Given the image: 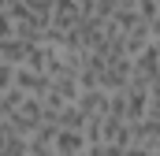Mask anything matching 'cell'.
Listing matches in <instances>:
<instances>
[{
	"label": "cell",
	"mask_w": 160,
	"mask_h": 156,
	"mask_svg": "<svg viewBox=\"0 0 160 156\" xmlns=\"http://www.w3.org/2000/svg\"><path fill=\"white\" fill-rule=\"evenodd\" d=\"M86 19H89V15L82 11L75 0H52V30L71 34V30H78Z\"/></svg>",
	"instance_id": "2"
},
{
	"label": "cell",
	"mask_w": 160,
	"mask_h": 156,
	"mask_svg": "<svg viewBox=\"0 0 160 156\" xmlns=\"http://www.w3.org/2000/svg\"><path fill=\"white\" fill-rule=\"evenodd\" d=\"M0 60H4V63H11L15 71H19V67H34V60H38V45L11 34V37L0 41Z\"/></svg>",
	"instance_id": "1"
},
{
	"label": "cell",
	"mask_w": 160,
	"mask_h": 156,
	"mask_svg": "<svg viewBox=\"0 0 160 156\" xmlns=\"http://www.w3.org/2000/svg\"><path fill=\"white\" fill-rule=\"evenodd\" d=\"M0 156H4V149H0Z\"/></svg>",
	"instance_id": "12"
},
{
	"label": "cell",
	"mask_w": 160,
	"mask_h": 156,
	"mask_svg": "<svg viewBox=\"0 0 160 156\" xmlns=\"http://www.w3.org/2000/svg\"><path fill=\"white\" fill-rule=\"evenodd\" d=\"M8 89H15V67L0 60V93H8Z\"/></svg>",
	"instance_id": "7"
},
{
	"label": "cell",
	"mask_w": 160,
	"mask_h": 156,
	"mask_svg": "<svg viewBox=\"0 0 160 156\" xmlns=\"http://www.w3.org/2000/svg\"><path fill=\"white\" fill-rule=\"evenodd\" d=\"M78 108H82L86 119H101L104 112H108V93H104V89H82Z\"/></svg>",
	"instance_id": "5"
},
{
	"label": "cell",
	"mask_w": 160,
	"mask_h": 156,
	"mask_svg": "<svg viewBox=\"0 0 160 156\" xmlns=\"http://www.w3.org/2000/svg\"><path fill=\"white\" fill-rule=\"evenodd\" d=\"M11 34H15V30H11V15H8V11H0V41L11 37Z\"/></svg>",
	"instance_id": "9"
},
{
	"label": "cell",
	"mask_w": 160,
	"mask_h": 156,
	"mask_svg": "<svg viewBox=\"0 0 160 156\" xmlns=\"http://www.w3.org/2000/svg\"><path fill=\"white\" fill-rule=\"evenodd\" d=\"M153 93H160V85H157V89H153Z\"/></svg>",
	"instance_id": "11"
},
{
	"label": "cell",
	"mask_w": 160,
	"mask_h": 156,
	"mask_svg": "<svg viewBox=\"0 0 160 156\" xmlns=\"http://www.w3.org/2000/svg\"><path fill=\"white\" fill-rule=\"evenodd\" d=\"M145 119L160 123V93H153V97H149V112H145Z\"/></svg>",
	"instance_id": "8"
},
{
	"label": "cell",
	"mask_w": 160,
	"mask_h": 156,
	"mask_svg": "<svg viewBox=\"0 0 160 156\" xmlns=\"http://www.w3.org/2000/svg\"><path fill=\"white\" fill-rule=\"evenodd\" d=\"M52 153H56V156H86V153H89V141H86L82 130H63V126H56Z\"/></svg>",
	"instance_id": "3"
},
{
	"label": "cell",
	"mask_w": 160,
	"mask_h": 156,
	"mask_svg": "<svg viewBox=\"0 0 160 156\" xmlns=\"http://www.w3.org/2000/svg\"><path fill=\"white\" fill-rule=\"evenodd\" d=\"M15 89L26 93V97H45L48 93V75L38 67H19L15 71Z\"/></svg>",
	"instance_id": "4"
},
{
	"label": "cell",
	"mask_w": 160,
	"mask_h": 156,
	"mask_svg": "<svg viewBox=\"0 0 160 156\" xmlns=\"http://www.w3.org/2000/svg\"><path fill=\"white\" fill-rule=\"evenodd\" d=\"M75 4H78L82 11H86V15H93V11H97V4H101V0H75Z\"/></svg>",
	"instance_id": "10"
},
{
	"label": "cell",
	"mask_w": 160,
	"mask_h": 156,
	"mask_svg": "<svg viewBox=\"0 0 160 156\" xmlns=\"http://www.w3.org/2000/svg\"><path fill=\"white\" fill-rule=\"evenodd\" d=\"M89 156H127V149L116 145V141H101V145H93V149H89Z\"/></svg>",
	"instance_id": "6"
}]
</instances>
